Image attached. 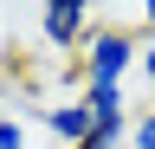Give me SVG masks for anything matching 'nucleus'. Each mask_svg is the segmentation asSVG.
<instances>
[{
    "instance_id": "obj_1",
    "label": "nucleus",
    "mask_w": 155,
    "mask_h": 149,
    "mask_svg": "<svg viewBox=\"0 0 155 149\" xmlns=\"http://www.w3.org/2000/svg\"><path fill=\"white\" fill-rule=\"evenodd\" d=\"M129 65H142V32H129V26H97L84 39V52H78L84 84H123Z\"/></svg>"
},
{
    "instance_id": "obj_2",
    "label": "nucleus",
    "mask_w": 155,
    "mask_h": 149,
    "mask_svg": "<svg viewBox=\"0 0 155 149\" xmlns=\"http://www.w3.org/2000/svg\"><path fill=\"white\" fill-rule=\"evenodd\" d=\"M84 104H91V136L78 143V149H116L129 136V97H123V84H84Z\"/></svg>"
},
{
    "instance_id": "obj_3",
    "label": "nucleus",
    "mask_w": 155,
    "mask_h": 149,
    "mask_svg": "<svg viewBox=\"0 0 155 149\" xmlns=\"http://www.w3.org/2000/svg\"><path fill=\"white\" fill-rule=\"evenodd\" d=\"M91 7L97 0H39V39H45L52 52H84L91 39Z\"/></svg>"
},
{
    "instance_id": "obj_4",
    "label": "nucleus",
    "mask_w": 155,
    "mask_h": 149,
    "mask_svg": "<svg viewBox=\"0 0 155 149\" xmlns=\"http://www.w3.org/2000/svg\"><path fill=\"white\" fill-rule=\"evenodd\" d=\"M45 130H52L58 143L78 149V143L91 136V104H84V97H71V104H45Z\"/></svg>"
},
{
    "instance_id": "obj_5",
    "label": "nucleus",
    "mask_w": 155,
    "mask_h": 149,
    "mask_svg": "<svg viewBox=\"0 0 155 149\" xmlns=\"http://www.w3.org/2000/svg\"><path fill=\"white\" fill-rule=\"evenodd\" d=\"M129 149H155V110H142L129 123Z\"/></svg>"
},
{
    "instance_id": "obj_6",
    "label": "nucleus",
    "mask_w": 155,
    "mask_h": 149,
    "mask_svg": "<svg viewBox=\"0 0 155 149\" xmlns=\"http://www.w3.org/2000/svg\"><path fill=\"white\" fill-rule=\"evenodd\" d=\"M0 149H26V123L19 117H0Z\"/></svg>"
},
{
    "instance_id": "obj_7",
    "label": "nucleus",
    "mask_w": 155,
    "mask_h": 149,
    "mask_svg": "<svg viewBox=\"0 0 155 149\" xmlns=\"http://www.w3.org/2000/svg\"><path fill=\"white\" fill-rule=\"evenodd\" d=\"M142 78L155 84V32H149V39H142Z\"/></svg>"
}]
</instances>
